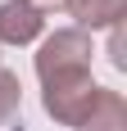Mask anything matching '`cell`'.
<instances>
[{
    "label": "cell",
    "instance_id": "obj_3",
    "mask_svg": "<svg viewBox=\"0 0 127 131\" xmlns=\"http://www.w3.org/2000/svg\"><path fill=\"white\" fill-rule=\"evenodd\" d=\"M46 32V9L32 0H5L0 5V50L5 45H32Z\"/></svg>",
    "mask_w": 127,
    "mask_h": 131
},
{
    "label": "cell",
    "instance_id": "obj_6",
    "mask_svg": "<svg viewBox=\"0 0 127 131\" xmlns=\"http://www.w3.org/2000/svg\"><path fill=\"white\" fill-rule=\"evenodd\" d=\"M18 104H23V81H18V72L0 68V127L18 118Z\"/></svg>",
    "mask_w": 127,
    "mask_h": 131
},
{
    "label": "cell",
    "instance_id": "obj_2",
    "mask_svg": "<svg viewBox=\"0 0 127 131\" xmlns=\"http://www.w3.org/2000/svg\"><path fill=\"white\" fill-rule=\"evenodd\" d=\"M95 95H100V86H95L91 72L63 77V81H46V86H41V108H46L59 127H82V118H86L91 104H95Z\"/></svg>",
    "mask_w": 127,
    "mask_h": 131
},
{
    "label": "cell",
    "instance_id": "obj_5",
    "mask_svg": "<svg viewBox=\"0 0 127 131\" xmlns=\"http://www.w3.org/2000/svg\"><path fill=\"white\" fill-rule=\"evenodd\" d=\"M77 131H127V95H123V91H104V86H100L95 104H91V113L82 118Z\"/></svg>",
    "mask_w": 127,
    "mask_h": 131
},
{
    "label": "cell",
    "instance_id": "obj_8",
    "mask_svg": "<svg viewBox=\"0 0 127 131\" xmlns=\"http://www.w3.org/2000/svg\"><path fill=\"white\" fill-rule=\"evenodd\" d=\"M32 5H37V0H32ZM41 5H63V0H41Z\"/></svg>",
    "mask_w": 127,
    "mask_h": 131
},
{
    "label": "cell",
    "instance_id": "obj_4",
    "mask_svg": "<svg viewBox=\"0 0 127 131\" xmlns=\"http://www.w3.org/2000/svg\"><path fill=\"white\" fill-rule=\"evenodd\" d=\"M63 9L73 18L77 32H100V27H114L127 18V0H63Z\"/></svg>",
    "mask_w": 127,
    "mask_h": 131
},
{
    "label": "cell",
    "instance_id": "obj_1",
    "mask_svg": "<svg viewBox=\"0 0 127 131\" xmlns=\"http://www.w3.org/2000/svg\"><path fill=\"white\" fill-rule=\"evenodd\" d=\"M91 54H95V45H91L86 32H77V27H55L50 36L41 41V50H37V77H41V86L91 72Z\"/></svg>",
    "mask_w": 127,
    "mask_h": 131
},
{
    "label": "cell",
    "instance_id": "obj_7",
    "mask_svg": "<svg viewBox=\"0 0 127 131\" xmlns=\"http://www.w3.org/2000/svg\"><path fill=\"white\" fill-rule=\"evenodd\" d=\"M109 63L118 72H127V18L109 27Z\"/></svg>",
    "mask_w": 127,
    "mask_h": 131
}]
</instances>
